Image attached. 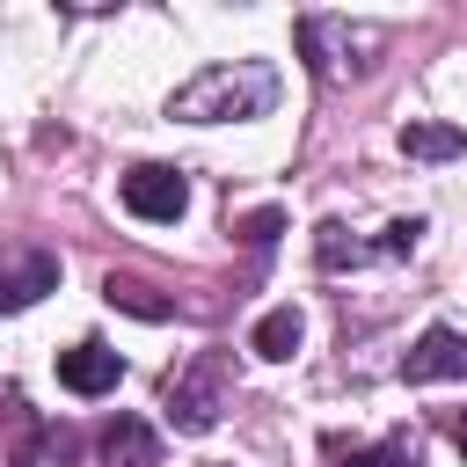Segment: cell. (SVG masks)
I'll return each mask as SVG.
<instances>
[{
    "label": "cell",
    "mask_w": 467,
    "mask_h": 467,
    "mask_svg": "<svg viewBox=\"0 0 467 467\" xmlns=\"http://www.w3.org/2000/svg\"><path fill=\"white\" fill-rule=\"evenodd\" d=\"M299 336H306V321H299V306H270V314L255 321V336H248V350L277 365V358H292V350H299Z\"/></svg>",
    "instance_id": "9"
},
{
    "label": "cell",
    "mask_w": 467,
    "mask_h": 467,
    "mask_svg": "<svg viewBox=\"0 0 467 467\" xmlns=\"http://www.w3.org/2000/svg\"><path fill=\"white\" fill-rule=\"evenodd\" d=\"M277 102V66L270 58H234V66H204L197 80H182L168 95V117L182 124H241V117H270Z\"/></svg>",
    "instance_id": "1"
},
{
    "label": "cell",
    "mask_w": 467,
    "mask_h": 467,
    "mask_svg": "<svg viewBox=\"0 0 467 467\" xmlns=\"http://www.w3.org/2000/svg\"><path fill=\"white\" fill-rule=\"evenodd\" d=\"M117 379H124V358H117V350H102V343L58 350V387H73V394H109Z\"/></svg>",
    "instance_id": "6"
},
{
    "label": "cell",
    "mask_w": 467,
    "mask_h": 467,
    "mask_svg": "<svg viewBox=\"0 0 467 467\" xmlns=\"http://www.w3.org/2000/svg\"><path fill=\"white\" fill-rule=\"evenodd\" d=\"M452 438H460V452H467V416H460V423H452Z\"/></svg>",
    "instance_id": "14"
},
{
    "label": "cell",
    "mask_w": 467,
    "mask_h": 467,
    "mask_svg": "<svg viewBox=\"0 0 467 467\" xmlns=\"http://www.w3.org/2000/svg\"><path fill=\"white\" fill-rule=\"evenodd\" d=\"M401 153L409 161H460L467 153V131L460 124H401Z\"/></svg>",
    "instance_id": "10"
},
{
    "label": "cell",
    "mask_w": 467,
    "mask_h": 467,
    "mask_svg": "<svg viewBox=\"0 0 467 467\" xmlns=\"http://www.w3.org/2000/svg\"><path fill=\"white\" fill-rule=\"evenodd\" d=\"M416 241H423V219H394L379 241H350L343 219H321V226H314V263H321V270H365V263H394V255H409Z\"/></svg>",
    "instance_id": "2"
},
{
    "label": "cell",
    "mask_w": 467,
    "mask_h": 467,
    "mask_svg": "<svg viewBox=\"0 0 467 467\" xmlns=\"http://www.w3.org/2000/svg\"><path fill=\"white\" fill-rule=\"evenodd\" d=\"M117 197H124V212L146 219V226H175V219L190 212V182H182V168H168V161H139V168L117 182Z\"/></svg>",
    "instance_id": "3"
},
{
    "label": "cell",
    "mask_w": 467,
    "mask_h": 467,
    "mask_svg": "<svg viewBox=\"0 0 467 467\" xmlns=\"http://www.w3.org/2000/svg\"><path fill=\"white\" fill-rule=\"evenodd\" d=\"M343 467H409V445L387 438V445H365V452H343Z\"/></svg>",
    "instance_id": "12"
},
{
    "label": "cell",
    "mask_w": 467,
    "mask_h": 467,
    "mask_svg": "<svg viewBox=\"0 0 467 467\" xmlns=\"http://www.w3.org/2000/svg\"><path fill=\"white\" fill-rule=\"evenodd\" d=\"M102 299L124 306V314H139V321H168V299H153V285H139V277H109Z\"/></svg>",
    "instance_id": "11"
},
{
    "label": "cell",
    "mask_w": 467,
    "mask_h": 467,
    "mask_svg": "<svg viewBox=\"0 0 467 467\" xmlns=\"http://www.w3.org/2000/svg\"><path fill=\"white\" fill-rule=\"evenodd\" d=\"M401 379H409V387H431V379H467V336H460V328H445V321H431V328L409 343Z\"/></svg>",
    "instance_id": "5"
},
{
    "label": "cell",
    "mask_w": 467,
    "mask_h": 467,
    "mask_svg": "<svg viewBox=\"0 0 467 467\" xmlns=\"http://www.w3.org/2000/svg\"><path fill=\"white\" fill-rule=\"evenodd\" d=\"M58 285V255H44V248H29L15 270H0V314H22V306H36L44 292Z\"/></svg>",
    "instance_id": "7"
},
{
    "label": "cell",
    "mask_w": 467,
    "mask_h": 467,
    "mask_svg": "<svg viewBox=\"0 0 467 467\" xmlns=\"http://www.w3.org/2000/svg\"><path fill=\"white\" fill-rule=\"evenodd\" d=\"M168 423L204 438L219 423V358H197L190 372H168Z\"/></svg>",
    "instance_id": "4"
},
{
    "label": "cell",
    "mask_w": 467,
    "mask_h": 467,
    "mask_svg": "<svg viewBox=\"0 0 467 467\" xmlns=\"http://www.w3.org/2000/svg\"><path fill=\"white\" fill-rule=\"evenodd\" d=\"M277 234H285V212H255V219H241V241H248V248H270Z\"/></svg>",
    "instance_id": "13"
},
{
    "label": "cell",
    "mask_w": 467,
    "mask_h": 467,
    "mask_svg": "<svg viewBox=\"0 0 467 467\" xmlns=\"http://www.w3.org/2000/svg\"><path fill=\"white\" fill-rule=\"evenodd\" d=\"M102 460H109V467H161V438H153V423L117 416V423L102 431Z\"/></svg>",
    "instance_id": "8"
}]
</instances>
